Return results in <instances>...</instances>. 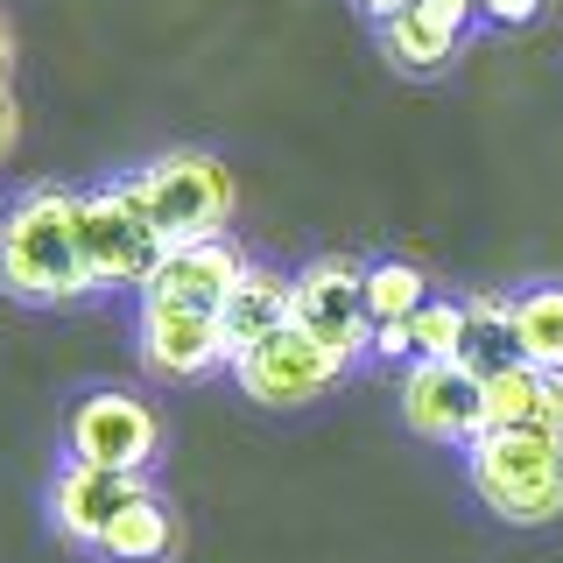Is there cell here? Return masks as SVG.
Masks as SVG:
<instances>
[{
  "instance_id": "cell-1",
  "label": "cell",
  "mask_w": 563,
  "mask_h": 563,
  "mask_svg": "<svg viewBox=\"0 0 563 563\" xmlns=\"http://www.w3.org/2000/svg\"><path fill=\"white\" fill-rule=\"evenodd\" d=\"M0 289L14 303H78L92 296V261L78 233V190H22L0 211Z\"/></svg>"
},
{
  "instance_id": "cell-2",
  "label": "cell",
  "mask_w": 563,
  "mask_h": 563,
  "mask_svg": "<svg viewBox=\"0 0 563 563\" xmlns=\"http://www.w3.org/2000/svg\"><path fill=\"white\" fill-rule=\"evenodd\" d=\"M465 479L486 515L515 528H550L563 515V437L542 430H486L465 451Z\"/></svg>"
},
{
  "instance_id": "cell-3",
  "label": "cell",
  "mask_w": 563,
  "mask_h": 563,
  "mask_svg": "<svg viewBox=\"0 0 563 563\" xmlns=\"http://www.w3.org/2000/svg\"><path fill=\"white\" fill-rule=\"evenodd\" d=\"M128 184L141 190L155 233H163L169 246L219 240L225 225H233V205H240L233 169H225L219 155H205V148H169V155H155L148 169H134Z\"/></svg>"
},
{
  "instance_id": "cell-4",
  "label": "cell",
  "mask_w": 563,
  "mask_h": 563,
  "mask_svg": "<svg viewBox=\"0 0 563 563\" xmlns=\"http://www.w3.org/2000/svg\"><path fill=\"white\" fill-rule=\"evenodd\" d=\"M78 233H85V261H92V289H148L163 268L169 240L155 233L141 190L120 176L106 190H78Z\"/></svg>"
},
{
  "instance_id": "cell-5",
  "label": "cell",
  "mask_w": 563,
  "mask_h": 563,
  "mask_svg": "<svg viewBox=\"0 0 563 563\" xmlns=\"http://www.w3.org/2000/svg\"><path fill=\"white\" fill-rule=\"evenodd\" d=\"M296 331L317 339L339 366L374 360V310H366V289H360V268H352V261L324 254L296 275Z\"/></svg>"
},
{
  "instance_id": "cell-6",
  "label": "cell",
  "mask_w": 563,
  "mask_h": 563,
  "mask_svg": "<svg viewBox=\"0 0 563 563\" xmlns=\"http://www.w3.org/2000/svg\"><path fill=\"white\" fill-rule=\"evenodd\" d=\"M401 416L430 444L472 451L486 437V380L465 360H409V374H401Z\"/></svg>"
},
{
  "instance_id": "cell-7",
  "label": "cell",
  "mask_w": 563,
  "mask_h": 563,
  "mask_svg": "<svg viewBox=\"0 0 563 563\" xmlns=\"http://www.w3.org/2000/svg\"><path fill=\"white\" fill-rule=\"evenodd\" d=\"M163 451V416L128 387H92L70 409V457L78 465H113V472H148Z\"/></svg>"
},
{
  "instance_id": "cell-8",
  "label": "cell",
  "mask_w": 563,
  "mask_h": 563,
  "mask_svg": "<svg viewBox=\"0 0 563 563\" xmlns=\"http://www.w3.org/2000/svg\"><path fill=\"white\" fill-rule=\"evenodd\" d=\"M134 345L155 380H205L233 366L219 310H184V303H141L134 310Z\"/></svg>"
},
{
  "instance_id": "cell-9",
  "label": "cell",
  "mask_w": 563,
  "mask_h": 563,
  "mask_svg": "<svg viewBox=\"0 0 563 563\" xmlns=\"http://www.w3.org/2000/svg\"><path fill=\"white\" fill-rule=\"evenodd\" d=\"M233 374H240V395L261 401V409H303V401H317L345 366L289 324V331H275V339H261L254 352H240Z\"/></svg>"
},
{
  "instance_id": "cell-10",
  "label": "cell",
  "mask_w": 563,
  "mask_h": 563,
  "mask_svg": "<svg viewBox=\"0 0 563 563\" xmlns=\"http://www.w3.org/2000/svg\"><path fill=\"white\" fill-rule=\"evenodd\" d=\"M148 486V472H113V465H70L57 472V486H49V521H57L64 542H78V550H99L106 528H113L128 507L141 500Z\"/></svg>"
},
{
  "instance_id": "cell-11",
  "label": "cell",
  "mask_w": 563,
  "mask_h": 563,
  "mask_svg": "<svg viewBox=\"0 0 563 563\" xmlns=\"http://www.w3.org/2000/svg\"><path fill=\"white\" fill-rule=\"evenodd\" d=\"M246 275L240 246L225 240H184L163 254V268H155V282L141 289V303H184V310H219L225 296H233V282Z\"/></svg>"
},
{
  "instance_id": "cell-12",
  "label": "cell",
  "mask_w": 563,
  "mask_h": 563,
  "mask_svg": "<svg viewBox=\"0 0 563 563\" xmlns=\"http://www.w3.org/2000/svg\"><path fill=\"white\" fill-rule=\"evenodd\" d=\"M219 324H225L233 360L254 352L261 339H275V331H289L296 324V275L268 268V261H246V275L233 282V296L219 303Z\"/></svg>"
},
{
  "instance_id": "cell-13",
  "label": "cell",
  "mask_w": 563,
  "mask_h": 563,
  "mask_svg": "<svg viewBox=\"0 0 563 563\" xmlns=\"http://www.w3.org/2000/svg\"><path fill=\"white\" fill-rule=\"evenodd\" d=\"M486 430L563 437V374H542V366H528V360L486 374Z\"/></svg>"
},
{
  "instance_id": "cell-14",
  "label": "cell",
  "mask_w": 563,
  "mask_h": 563,
  "mask_svg": "<svg viewBox=\"0 0 563 563\" xmlns=\"http://www.w3.org/2000/svg\"><path fill=\"white\" fill-rule=\"evenodd\" d=\"M457 35H465V14H451L444 0H416V8L387 14L380 22V49L395 70H409V78H430V70L451 64Z\"/></svg>"
},
{
  "instance_id": "cell-15",
  "label": "cell",
  "mask_w": 563,
  "mask_h": 563,
  "mask_svg": "<svg viewBox=\"0 0 563 563\" xmlns=\"http://www.w3.org/2000/svg\"><path fill=\"white\" fill-rule=\"evenodd\" d=\"M457 360H465L479 380L521 360V345H515V296L507 289H472L465 296V345H457Z\"/></svg>"
},
{
  "instance_id": "cell-16",
  "label": "cell",
  "mask_w": 563,
  "mask_h": 563,
  "mask_svg": "<svg viewBox=\"0 0 563 563\" xmlns=\"http://www.w3.org/2000/svg\"><path fill=\"white\" fill-rule=\"evenodd\" d=\"M176 542H184V528H176L169 500H163V493H141L128 515L106 528L99 556H106V563H169V556H176Z\"/></svg>"
},
{
  "instance_id": "cell-17",
  "label": "cell",
  "mask_w": 563,
  "mask_h": 563,
  "mask_svg": "<svg viewBox=\"0 0 563 563\" xmlns=\"http://www.w3.org/2000/svg\"><path fill=\"white\" fill-rule=\"evenodd\" d=\"M515 345L528 366L563 374V282H536L515 296Z\"/></svg>"
},
{
  "instance_id": "cell-18",
  "label": "cell",
  "mask_w": 563,
  "mask_h": 563,
  "mask_svg": "<svg viewBox=\"0 0 563 563\" xmlns=\"http://www.w3.org/2000/svg\"><path fill=\"white\" fill-rule=\"evenodd\" d=\"M360 289H366L374 324H409V317L430 303V282H422V268H409V261H366Z\"/></svg>"
},
{
  "instance_id": "cell-19",
  "label": "cell",
  "mask_w": 563,
  "mask_h": 563,
  "mask_svg": "<svg viewBox=\"0 0 563 563\" xmlns=\"http://www.w3.org/2000/svg\"><path fill=\"white\" fill-rule=\"evenodd\" d=\"M409 345H416V360H457V345H465V303L430 296V303L409 317Z\"/></svg>"
},
{
  "instance_id": "cell-20",
  "label": "cell",
  "mask_w": 563,
  "mask_h": 563,
  "mask_svg": "<svg viewBox=\"0 0 563 563\" xmlns=\"http://www.w3.org/2000/svg\"><path fill=\"white\" fill-rule=\"evenodd\" d=\"M542 8H550V0H479V14H486V22H500V29H521V22H536Z\"/></svg>"
},
{
  "instance_id": "cell-21",
  "label": "cell",
  "mask_w": 563,
  "mask_h": 563,
  "mask_svg": "<svg viewBox=\"0 0 563 563\" xmlns=\"http://www.w3.org/2000/svg\"><path fill=\"white\" fill-rule=\"evenodd\" d=\"M374 360H416V345H409V324H374Z\"/></svg>"
},
{
  "instance_id": "cell-22",
  "label": "cell",
  "mask_w": 563,
  "mask_h": 563,
  "mask_svg": "<svg viewBox=\"0 0 563 563\" xmlns=\"http://www.w3.org/2000/svg\"><path fill=\"white\" fill-rule=\"evenodd\" d=\"M14 141H22V106H14V92L0 85V163L14 155Z\"/></svg>"
},
{
  "instance_id": "cell-23",
  "label": "cell",
  "mask_w": 563,
  "mask_h": 563,
  "mask_svg": "<svg viewBox=\"0 0 563 563\" xmlns=\"http://www.w3.org/2000/svg\"><path fill=\"white\" fill-rule=\"evenodd\" d=\"M360 8H366V14H380V22H387V14H401V8H416V0H360Z\"/></svg>"
},
{
  "instance_id": "cell-24",
  "label": "cell",
  "mask_w": 563,
  "mask_h": 563,
  "mask_svg": "<svg viewBox=\"0 0 563 563\" xmlns=\"http://www.w3.org/2000/svg\"><path fill=\"white\" fill-rule=\"evenodd\" d=\"M8 64H14V35H8V22H0V85H8Z\"/></svg>"
},
{
  "instance_id": "cell-25",
  "label": "cell",
  "mask_w": 563,
  "mask_h": 563,
  "mask_svg": "<svg viewBox=\"0 0 563 563\" xmlns=\"http://www.w3.org/2000/svg\"><path fill=\"white\" fill-rule=\"evenodd\" d=\"M444 8H451V14H465V22H472V14H479V0H444Z\"/></svg>"
}]
</instances>
